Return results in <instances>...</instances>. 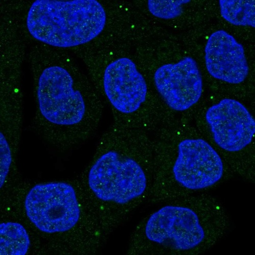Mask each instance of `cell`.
<instances>
[{"label":"cell","instance_id":"obj_1","mask_svg":"<svg viewBox=\"0 0 255 255\" xmlns=\"http://www.w3.org/2000/svg\"><path fill=\"white\" fill-rule=\"evenodd\" d=\"M28 59L36 131L63 146L78 144L93 135L102 117L103 100L68 51L37 42L31 48Z\"/></svg>","mask_w":255,"mask_h":255},{"label":"cell","instance_id":"obj_2","mask_svg":"<svg viewBox=\"0 0 255 255\" xmlns=\"http://www.w3.org/2000/svg\"><path fill=\"white\" fill-rule=\"evenodd\" d=\"M154 176L153 144L141 130L114 123L102 135L83 181L100 205L102 223L112 227L148 200Z\"/></svg>","mask_w":255,"mask_h":255},{"label":"cell","instance_id":"obj_3","mask_svg":"<svg viewBox=\"0 0 255 255\" xmlns=\"http://www.w3.org/2000/svg\"><path fill=\"white\" fill-rule=\"evenodd\" d=\"M38 42L71 50L110 42L132 44L135 25L129 2L97 0H38L25 15Z\"/></svg>","mask_w":255,"mask_h":255},{"label":"cell","instance_id":"obj_4","mask_svg":"<svg viewBox=\"0 0 255 255\" xmlns=\"http://www.w3.org/2000/svg\"><path fill=\"white\" fill-rule=\"evenodd\" d=\"M164 204L138 224L128 254L198 255L216 245L229 229L224 207L211 195L201 193Z\"/></svg>","mask_w":255,"mask_h":255},{"label":"cell","instance_id":"obj_5","mask_svg":"<svg viewBox=\"0 0 255 255\" xmlns=\"http://www.w3.org/2000/svg\"><path fill=\"white\" fill-rule=\"evenodd\" d=\"M131 48V44L110 42L71 51L84 63L96 89L109 105L114 123L141 130L148 125L143 111L148 87Z\"/></svg>","mask_w":255,"mask_h":255},{"label":"cell","instance_id":"obj_6","mask_svg":"<svg viewBox=\"0 0 255 255\" xmlns=\"http://www.w3.org/2000/svg\"><path fill=\"white\" fill-rule=\"evenodd\" d=\"M26 215L40 231L47 233L70 231L84 219V208L75 188L57 182L35 185L25 201Z\"/></svg>","mask_w":255,"mask_h":255},{"label":"cell","instance_id":"obj_7","mask_svg":"<svg viewBox=\"0 0 255 255\" xmlns=\"http://www.w3.org/2000/svg\"><path fill=\"white\" fill-rule=\"evenodd\" d=\"M206 118L220 150L232 155L248 150L254 136L255 122L242 103L224 99L208 110Z\"/></svg>","mask_w":255,"mask_h":255},{"label":"cell","instance_id":"obj_8","mask_svg":"<svg viewBox=\"0 0 255 255\" xmlns=\"http://www.w3.org/2000/svg\"><path fill=\"white\" fill-rule=\"evenodd\" d=\"M155 87L168 107L184 112L200 99L203 82L197 62L186 57L160 66L153 75Z\"/></svg>","mask_w":255,"mask_h":255},{"label":"cell","instance_id":"obj_9","mask_svg":"<svg viewBox=\"0 0 255 255\" xmlns=\"http://www.w3.org/2000/svg\"><path fill=\"white\" fill-rule=\"evenodd\" d=\"M205 52L207 71L215 78L239 84L248 76L249 69L244 49L225 31L219 30L211 35Z\"/></svg>","mask_w":255,"mask_h":255},{"label":"cell","instance_id":"obj_10","mask_svg":"<svg viewBox=\"0 0 255 255\" xmlns=\"http://www.w3.org/2000/svg\"><path fill=\"white\" fill-rule=\"evenodd\" d=\"M30 246L28 233L22 225L12 222L0 225V254L24 255Z\"/></svg>","mask_w":255,"mask_h":255},{"label":"cell","instance_id":"obj_11","mask_svg":"<svg viewBox=\"0 0 255 255\" xmlns=\"http://www.w3.org/2000/svg\"><path fill=\"white\" fill-rule=\"evenodd\" d=\"M255 3L253 0H221L220 6L222 16L234 25L255 28Z\"/></svg>","mask_w":255,"mask_h":255},{"label":"cell","instance_id":"obj_12","mask_svg":"<svg viewBox=\"0 0 255 255\" xmlns=\"http://www.w3.org/2000/svg\"><path fill=\"white\" fill-rule=\"evenodd\" d=\"M191 1H154L147 2L148 11L154 16L164 19H171L179 17L183 12V5Z\"/></svg>","mask_w":255,"mask_h":255}]
</instances>
